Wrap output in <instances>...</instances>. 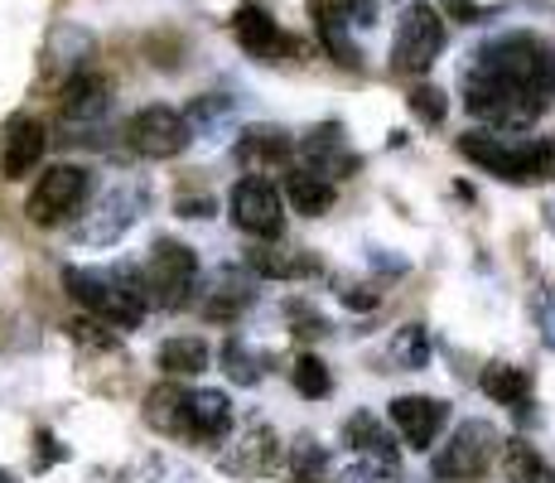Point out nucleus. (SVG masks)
<instances>
[{
    "label": "nucleus",
    "mask_w": 555,
    "mask_h": 483,
    "mask_svg": "<svg viewBox=\"0 0 555 483\" xmlns=\"http://www.w3.org/2000/svg\"><path fill=\"white\" fill-rule=\"evenodd\" d=\"M555 97V49L541 35H498L474 49L464 73V106L488 126H531Z\"/></svg>",
    "instance_id": "f257e3e1"
},
{
    "label": "nucleus",
    "mask_w": 555,
    "mask_h": 483,
    "mask_svg": "<svg viewBox=\"0 0 555 483\" xmlns=\"http://www.w3.org/2000/svg\"><path fill=\"white\" fill-rule=\"evenodd\" d=\"M63 290H68L92 319H102V325L135 329L145 319V285H141L135 266H116V271L63 266Z\"/></svg>",
    "instance_id": "f03ea898"
},
{
    "label": "nucleus",
    "mask_w": 555,
    "mask_h": 483,
    "mask_svg": "<svg viewBox=\"0 0 555 483\" xmlns=\"http://www.w3.org/2000/svg\"><path fill=\"white\" fill-rule=\"evenodd\" d=\"M464 160L478 169L507 179V185H537V179H555V141H512V136H488L468 131L459 136Z\"/></svg>",
    "instance_id": "7ed1b4c3"
},
{
    "label": "nucleus",
    "mask_w": 555,
    "mask_h": 483,
    "mask_svg": "<svg viewBox=\"0 0 555 483\" xmlns=\"http://www.w3.org/2000/svg\"><path fill=\"white\" fill-rule=\"evenodd\" d=\"M141 285H145V305H151V300L165 309L189 305V295H194V285H198L194 246H184L175 238H159L151 246V262H145V271H141Z\"/></svg>",
    "instance_id": "20e7f679"
},
{
    "label": "nucleus",
    "mask_w": 555,
    "mask_h": 483,
    "mask_svg": "<svg viewBox=\"0 0 555 483\" xmlns=\"http://www.w3.org/2000/svg\"><path fill=\"white\" fill-rule=\"evenodd\" d=\"M444 49V20L435 5L415 0V5L401 10L397 25V45H391V68L397 73H430L435 59Z\"/></svg>",
    "instance_id": "39448f33"
},
{
    "label": "nucleus",
    "mask_w": 555,
    "mask_h": 483,
    "mask_svg": "<svg viewBox=\"0 0 555 483\" xmlns=\"http://www.w3.org/2000/svg\"><path fill=\"white\" fill-rule=\"evenodd\" d=\"M189 141H194V131H189L184 112H175V106H165V102L141 106V112L126 122V145L145 160H175Z\"/></svg>",
    "instance_id": "423d86ee"
},
{
    "label": "nucleus",
    "mask_w": 555,
    "mask_h": 483,
    "mask_svg": "<svg viewBox=\"0 0 555 483\" xmlns=\"http://www.w3.org/2000/svg\"><path fill=\"white\" fill-rule=\"evenodd\" d=\"M82 199H88V169L78 165H49L44 175H39L35 193H29L25 213L35 228H53V223L73 218V213L82 208Z\"/></svg>",
    "instance_id": "0eeeda50"
},
{
    "label": "nucleus",
    "mask_w": 555,
    "mask_h": 483,
    "mask_svg": "<svg viewBox=\"0 0 555 483\" xmlns=\"http://www.w3.org/2000/svg\"><path fill=\"white\" fill-rule=\"evenodd\" d=\"M232 223H237L247 238L256 242H275L285 232V208H281V193H275L271 179L247 175L237 189H232Z\"/></svg>",
    "instance_id": "6e6552de"
},
{
    "label": "nucleus",
    "mask_w": 555,
    "mask_h": 483,
    "mask_svg": "<svg viewBox=\"0 0 555 483\" xmlns=\"http://www.w3.org/2000/svg\"><path fill=\"white\" fill-rule=\"evenodd\" d=\"M498 449V431L488 421H464L459 431L450 435V445L435 455V479H450V483H464V479H478L488 469Z\"/></svg>",
    "instance_id": "1a4fd4ad"
},
{
    "label": "nucleus",
    "mask_w": 555,
    "mask_h": 483,
    "mask_svg": "<svg viewBox=\"0 0 555 483\" xmlns=\"http://www.w3.org/2000/svg\"><path fill=\"white\" fill-rule=\"evenodd\" d=\"M295 165L309 169V175H319V179H344V175H353L358 169V155L344 145V126H319V131H309L300 145H295Z\"/></svg>",
    "instance_id": "9d476101"
},
{
    "label": "nucleus",
    "mask_w": 555,
    "mask_h": 483,
    "mask_svg": "<svg viewBox=\"0 0 555 483\" xmlns=\"http://www.w3.org/2000/svg\"><path fill=\"white\" fill-rule=\"evenodd\" d=\"M232 29H237V45L247 49L251 59H261V63H281V59H291L295 53V39L285 35V29L275 25L261 5H242L237 20H232Z\"/></svg>",
    "instance_id": "9b49d317"
},
{
    "label": "nucleus",
    "mask_w": 555,
    "mask_h": 483,
    "mask_svg": "<svg viewBox=\"0 0 555 483\" xmlns=\"http://www.w3.org/2000/svg\"><path fill=\"white\" fill-rule=\"evenodd\" d=\"M49 150V131L35 122V116H15V122L5 126V136H0V175L5 179H25L29 169L44 160Z\"/></svg>",
    "instance_id": "f8f14e48"
},
{
    "label": "nucleus",
    "mask_w": 555,
    "mask_h": 483,
    "mask_svg": "<svg viewBox=\"0 0 555 483\" xmlns=\"http://www.w3.org/2000/svg\"><path fill=\"white\" fill-rule=\"evenodd\" d=\"M391 425L411 449H430L444 431V406L435 396H397L391 402Z\"/></svg>",
    "instance_id": "ddd939ff"
},
{
    "label": "nucleus",
    "mask_w": 555,
    "mask_h": 483,
    "mask_svg": "<svg viewBox=\"0 0 555 483\" xmlns=\"http://www.w3.org/2000/svg\"><path fill=\"white\" fill-rule=\"evenodd\" d=\"M344 445L353 449V455L367 459L372 474H397V445H391L387 425L372 421V411L348 416V425H344Z\"/></svg>",
    "instance_id": "4468645a"
},
{
    "label": "nucleus",
    "mask_w": 555,
    "mask_h": 483,
    "mask_svg": "<svg viewBox=\"0 0 555 483\" xmlns=\"http://www.w3.org/2000/svg\"><path fill=\"white\" fill-rule=\"evenodd\" d=\"M106 102H112V88H106L102 73H73L68 82H63V97H59V116L68 126H88L98 122V116L106 112Z\"/></svg>",
    "instance_id": "2eb2a0df"
},
{
    "label": "nucleus",
    "mask_w": 555,
    "mask_h": 483,
    "mask_svg": "<svg viewBox=\"0 0 555 483\" xmlns=\"http://www.w3.org/2000/svg\"><path fill=\"white\" fill-rule=\"evenodd\" d=\"M275 465H281V440H275L271 425H251V431H242L237 445L222 455V469H228V474H242V479L271 474Z\"/></svg>",
    "instance_id": "dca6fc26"
},
{
    "label": "nucleus",
    "mask_w": 555,
    "mask_h": 483,
    "mask_svg": "<svg viewBox=\"0 0 555 483\" xmlns=\"http://www.w3.org/2000/svg\"><path fill=\"white\" fill-rule=\"evenodd\" d=\"M291 155H295V141L281 131V126H251V131L237 141V165L251 169V175L291 165Z\"/></svg>",
    "instance_id": "f3484780"
},
{
    "label": "nucleus",
    "mask_w": 555,
    "mask_h": 483,
    "mask_svg": "<svg viewBox=\"0 0 555 483\" xmlns=\"http://www.w3.org/2000/svg\"><path fill=\"white\" fill-rule=\"evenodd\" d=\"M141 203H145V189H112L102 199V208H98V218L88 223V228H82V242H116L121 238L126 228H131L135 223V213H141Z\"/></svg>",
    "instance_id": "a211bd4d"
},
{
    "label": "nucleus",
    "mask_w": 555,
    "mask_h": 483,
    "mask_svg": "<svg viewBox=\"0 0 555 483\" xmlns=\"http://www.w3.org/2000/svg\"><path fill=\"white\" fill-rule=\"evenodd\" d=\"M232 431V402L222 392H189V431L184 440L198 445H218Z\"/></svg>",
    "instance_id": "6ab92c4d"
},
{
    "label": "nucleus",
    "mask_w": 555,
    "mask_h": 483,
    "mask_svg": "<svg viewBox=\"0 0 555 483\" xmlns=\"http://www.w3.org/2000/svg\"><path fill=\"white\" fill-rule=\"evenodd\" d=\"M145 421H151L159 435H184L189 431V392L175 382H159L155 392L145 396Z\"/></svg>",
    "instance_id": "aec40b11"
},
{
    "label": "nucleus",
    "mask_w": 555,
    "mask_h": 483,
    "mask_svg": "<svg viewBox=\"0 0 555 483\" xmlns=\"http://www.w3.org/2000/svg\"><path fill=\"white\" fill-rule=\"evenodd\" d=\"M247 271L266 276V281H295V276H314V256H300V252H285V246H251L247 256Z\"/></svg>",
    "instance_id": "412c9836"
},
{
    "label": "nucleus",
    "mask_w": 555,
    "mask_h": 483,
    "mask_svg": "<svg viewBox=\"0 0 555 483\" xmlns=\"http://www.w3.org/2000/svg\"><path fill=\"white\" fill-rule=\"evenodd\" d=\"M285 193H291L295 213H305V218H324L328 203H334V185L319 175H309L300 165H285Z\"/></svg>",
    "instance_id": "4be33fe9"
},
{
    "label": "nucleus",
    "mask_w": 555,
    "mask_h": 483,
    "mask_svg": "<svg viewBox=\"0 0 555 483\" xmlns=\"http://www.w3.org/2000/svg\"><path fill=\"white\" fill-rule=\"evenodd\" d=\"M208 343L203 339H165L159 343V353H155V363H159V372H165V378H198L203 368H208Z\"/></svg>",
    "instance_id": "5701e85b"
},
{
    "label": "nucleus",
    "mask_w": 555,
    "mask_h": 483,
    "mask_svg": "<svg viewBox=\"0 0 555 483\" xmlns=\"http://www.w3.org/2000/svg\"><path fill=\"white\" fill-rule=\"evenodd\" d=\"M478 386H483L498 406H512V411H517V406L531 396V372L527 368H512V363H488L483 378H478Z\"/></svg>",
    "instance_id": "b1692460"
},
{
    "label": "nucleus",
    "mask_w": 555,
    "mask_h": 483,
    "mask_svg": "<svg viewBox=\"0 0 555 483\" xmlns=\"http://www.w3.org/2000/svg\"><path fill=\"white\" fill-rule=\"evenodd\" d=\"M314 25H319V39H324V49L334 53L344 68H362V53L358 45L348 39V29H344V15H338L334 5H324V0H314Z\"/></svg>",
    "instance_id": "393cba45"
},
{
    "label": "nucleus",
    "mask_w": 555,
    "mask_h": 483,
    "mask_svg": "<svg viewBox=\"0 0 555 483\" xmlns=\"http://www.w3.org/2000/svg\"><path fill=\"white\" fill-rule=\"evenodd\" d=\"M503 469H507V479H512V483H555V469L537 455V449L527 445V440H507V449H503Z\"/></svg>",
    "instance_id": "a878e982"
},
{
    "label": "nucleus",
    "mask_w": 555,
    "mask_h": 483,
    "mask_svg": "<svg viewBox=\"0 0 555 483\" xmlns=\"http://www.w3.org/2000/svg\"><path fill=\"white\" fill-rule=\"evenodd\" d=\"M291 382H295V392H300V396H309V402L328 396V386H334V378H328V368H324V358H314V353H300V358H295Z\"/></svg>",
    "instance_id": "bb28decb"
},
{
    "label": "nucleus",
    "mask_w": 555,
    "mask_h": 483,
    "mask_svg": "<svg viewBox=\"0 0 555 483\" xmlns=\"http://www.w3.org/2000/svg\"><path fill=\"white\" fill-rule=\"evenodd\" d=\"M391 363H397V368H425V363H430V334H425L421 325H405L397 339H391Z\"/></svg>",
    "instance_id": "cd10ccee"
},
{
    "label": "nucleus",
    "mask_w": 555,
    "mask_h": 483,
    "mask_svg": "<svg viewBox=\"0 0 555 483\" xmlns=\"http://www.w3.org/2000/svg\"><path fill=\"white\" fill-rule=\"evenodd\" d=\"M237 112V102L232 97H222V92H208V97H198L194 106L184 112V122H189V131H212L218 122H228V116Z\"/></svg>",
    "instance_id": "c85d7f7f"
},
{
    "label": "nucleus",
    "mask_w": 555,
    "mask_h": 483,
    "mask_svg": "<svg viewBox=\"0 0 555 483\" xmlns=\"http://www.w3.org/2000/svg\"><path fill=\"white\" fill-rule=\"evenodd\" d=\"M405 102H411V112L421 116L425 126H440L444 116H450V97H444L440 88H430V82H421V88H411V97H405Z\"/></svg>",
    "instance_id": "c756f323"
},
{
    "label": "nucleus",
    "mask_w": 555,
    "mask_h": 483,
    "mask_svg": "<svg viewBox=\"0 0 555 483\" xmlns=\"http://www.w3.org/2000/svg\"><path fill=\"white\" fill-rule=\"evenodd\" d=\"M247 305H251V290L228 276L218 295L208 300V309H203V315H208V319H232V315H242V309H247Z\"/></svg>",
    "instance_id": "7c9ffc66"
},
{
    "label": "nucleus",
    "mask_w": 555,
    "mask_h": 483,
    "mask_svg": "<svg viewBox=\"0 0 555 483\" xmlns=\"http://www.w3.org/2000/svg\"><path fill=\"white\" fill-rule=\"evenodd\" d=\"M222 368H228V378H232V382H242V386L261 378V368H256V363L247 358L242 339H228V343H222Z\"/></svg>",
    "instance_id": "2f4dec72"
},
{
    "label": "nucleus",
    "mask_w": 555,
    "mask_h": 483,
    "mask_svg": "<svg viewBox=\"0 0 555 483\" xmlns=\"http://www.w3.org/2000/svg\"><path fill=\"white\" fill-rule=\"evenodd\" d=\"M338 300H344L348 309H377L382 305V295H377V290H367V285H344V295H338Z\"/></svg>",
    "instance_id": "473e14b6"
},
{
    "label": "nucleus",
    "mask_w": 555,
    "mask_h": 483,
    "mask_svg": "<svg viewBox=\"0 0 555 483\" xmlns=\"http://www.w3.org/2000/svg\"><path fill=\"white\" fill-rule=\"evenodd\" d=\"M444 10H450L459 25H478V20H483V10H478L474 0H444Z\"/></svg>",
    "instance_id": "72a5a7b5"
},
{
    "label": "nucleus",
    "mask_w": 555,
    "mask_h": 483,
    "mask_svg": "<svg viewBox=\"0 0 555 483\" xmlns=\"http://www.w3.org/2000/svg\"><path fill=\"white\" fill-rule=\"evenodd\" d=\"M291 315H305V300H291ZM300 334H305V339L324 334V319H314V315H309V319H305V329H300Z\"/></svg>",
    "instance_id": "f704fd0d"
},
{
    "label": "nucleus",
    "mask_w": 555,
    "mask_h": 483,
    "mask_svg": "<svg viewBox=\"0 0 555 483\" xmlns=\"http://www.w3.org/2000/svg\"><path fill=\"white\" fill-rule=\"evenodd\" d=\"M179 213H184V218H208L212 203L208 199H179Z\"/></svg>",
    "instance_id": "c9c22d12"
},
{
    "label": "nucleus",
    "mask_w": 555,
    "mask_h": 483,
    "mask_svg": "<svg viewBox=\"0 0 555 483\" xmlns=\"http://www.w3.org/2000/svg\"><path fill=\"white\" fill-rule=\"evenodd\" d=\"M0 483H10V474H5V469H0Z\"/></svg>",
    "instance_id": "e433bc0d"
}]
</instances>
